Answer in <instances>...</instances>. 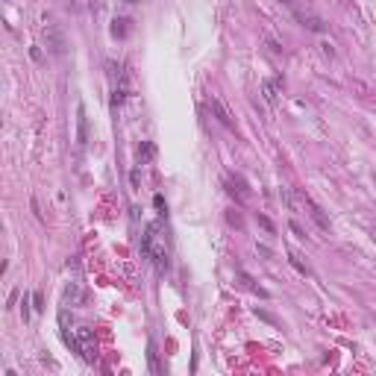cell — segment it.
Wrapping results in <instances>:
<instances>
[{
  "label": "cell",
  "mask_w": 376,
  "mask_h": 376,
  "mask_svg": "<svg viewBox=\"0 0 376 376\" xmlns=\"http://www.w3.org/2000/svg\"><path fill=\"white\" fill-rule=\"evenodd\" d=\"M159 229H162V223H147V229H144V235H141V253L153 262V268H156L159 274H165L168 271V247H165V241H159Z\"/></svg>",
  "instance_id": "1"
},
{
  "label": "cell",
  "mask_w": 376,
  "mask_h": 376,
  "mask_svg": "<svg viewBox=\"0 0 376 376\" xmlns=\"http://www.w3.org/2000/svg\"><path fill=\"white\" fill-rule=\"evenodd\" d=\"M44 44H47V53L50 56H65L68 53V38H65L62 27H56V24H47L44 27Z\"/></svg>",
  "instance_id": "2"
},
{
  "label": "cell",
  "mask_w": 376,
  "mask_h": 376,
  "mask_svg": "<svg viewBox=\"0 0 376 376\" xmlns=\"http://www.w3.org/2000/svg\"><path fill=\"white\" fill-rule=\"evenodd\" d=\"M77 338H80V359L92 365L94 356H97V347H94V332L89 326H80L77 329Z\"/></svg>",
  "instance_id": "3"
},
{
  "label": "cell",
  "mask_w": 376,
  "mask_h": 376,
  "mask_svg": "<svg viewBox=\"0 0 376 376\" xmlns=\"http://www.w3.org/2000/svg\"><path fill=\"white\" fill-rule=\"evenodd\" d=\"M209 109H212V115H215L220 124L226 126V129H232V132H235V118H232V112L226 109V103H223V100H218V97H209Z\"/></svg>",
  "instance_id": "4"
},
{
  "label": "cell",
  "mask_w": 376,
  "mask_h": 376,
  "mask_svg": "<svg viewBox=\"0 0 376 376\" xmlns=\"http://www.w3.org/2000/svg\"><path fill=\"white\" fill-rule=\"evenodd\" d=\"M86 144H89V115H86V106L80 103L77 106V147L86 150Z\"/></svg>",
  "instance_id": "5"
},
{
  "label": "cell",
  "mask_w": 376,
  "mask_h": 376,
  "mask_svg": "<svg viewBox=\"0 0 376 376\" xmlns=\"http://www.w3.org/2000/svg\"><path fill=\"white\" fill-rule=\"evenodd\" d=\"M300 203H303V206L309 209V215H312V218H314V223H317L320 229H329V218L323 215V209H320V206L314 203V200H312V197H309V194H300Z\"/></svg>",
  "instance_id": "6"
},
{
  "label": "cell",
  "mask_w": 376,
  "mask_h": 376,
  "mask_svg": "<svg viewBox=\"0 0 376 376\" xmlns=\"http://www.w3.org/2000/svg\"><path fill=\"white\" fill-rule=\"evenodd\" d=\"M226 191H229L238 203H244V200H247V186H244V180H241V177H235V174L226 180Z\"/></svg>",
  "instance_id": "7"
},
{
  "label": "cell",
  "mask_w": 376,
  "mask_h": 376,
  "mask_svg": "<svg viewBox=\"0 0 376 376\" xmlns=\"http://www.w3.org/2000/svg\"><path fill=\"white\" fill-rule=\"evenodd\" d=\"M282 89V80L280 77H277V80H265V83H262V94H265V100H268V103H271V106H274V103H277V97H280V92Z\"/></svg>",
  "instance_id": "8"
},
{
  "label": "cell",
  "mask_w": 376,
  "mask_h": 376,
  "mask_svg": "<svg viewBox=\"0 0 376 376\" xmlns=\"http://www.w3.org/2000/svg\"><path fill=\"white\" fill-rule=\"evenodd\" d=\"M153 156H156V144H153V141H141V144H138V150H135L138 165H147V162H153Z\"/></svg>",
  "instance_id": "9"
},
{
  "label": "cell",
  "mask_w": 376,
  "mask_h": 376,
  "mask_svg": "<svg viewBox=\"0 0 376 376\" xmlns=\"http://www.w3.org/2000/svg\"><path fill=\"white\" fill-rule=\"evenodd\" d=\"M129 24H132L129 18H115V21H112V27H109L112 38H126V35H129V30H132Z\"/></svg>",
  "instance_id": "10"
},
{
  "label": "cell",
  "mask_w": 376,
  "mask_h": 376,
  "mask_svg": "<svg viewBox=\"0 0 376 376\" xmlns=\"http://www.w3.org/2000/svg\"><path fill=\"white\" fill-rule=\"evenodd\" d=\"M65 303H86V294L80 291L77 282H71V285L65 288Z\"/></svg>",
  "instance_id": "11"
},
{
  "label": "cell",
  "mask_w": 376,
  "mask_h": 376,
  "mask_svg": "<svg viewBox=\"0 0 376 376\" xmlns=\"http://www.w3.org/2000/svg\"><path fill=\"white\" fill-rule=\"evenodd\" d=\"M300 21H303V27L306 30H312V32H323V21L320 18H314V15H297Z\"/></svg>",
  "instance_id": "12"
},
{
  "label": "cell",
  "mask_w": 376,
  "mask_h": 376,
  "mask_svg": "<svg viewBox=\"0 0 376 376\" xmlns=\"http://www.w3.org/2000/svg\"><path fill=\"white\" fill-rule=\"evenodd\" d=\"M238 280L244 282V288H250V291H256V294H259V297H268V291H265V288H259V285H256V282H253V277H247V274H244V271H238Z\"/></svg>",
  "instance_id": "13"
},
{
  "label": "cell",
  "mask_w": 376,
  "mask_h": 376,
  "mask_svg": "<svg viewBox=\"0 0 376 376\" xmlns=\"http://www.w3.org/2000/svg\"><path fill=\"white\" fill-rule=\"evenodd\" d=\"M147 362H150V371L159 374V359H156V344H153V341L147 344Z\"/></svg>",
  "instance_id": "14"
},
{
  "label": "cell",
  "mask_w": 376,
  "mask_h": 376,
  "mask_svg": "<svg viewBox=\"0 0 376 376\" xmlns=\"http://www.w3.org/2000/svg\"><path fill=\"white\" fill-rule=\"evenodd\" d=\"M288 262H291V265H294V268H297V271H300V274H303V277H309V268H306V265H303V259H300V256H297V253H288Z\"/></svg>",
  "instance_id": "15"
},
{
  "label": "cell",
  "mask_w": 376,
  "mask_h": 376,
  "mask_svg": "<svg viewBox=\"0 0 376 376\" xmlns=\"http://www.w3.org/2000/svg\"><path fill=\"white\" fill-rule=\"evenodd\" d=\"M126 86H121V89H115V94H112V106H121V103H124L126 100Z\"/></svg>",
  "instance_id": "16"
},
{
  "label": "cell",
  "mask_w": 376,
  "mask_h": 376,
  "mask_svg": "<svg viewBox=\"0 0 376 376\" xmlns=\"http://www.w3.org/2000/svg\"><path fill=\"white\" fill-rule=\"evenodd\" d=\"M226 220H229L232 226H238V229H241V223H244V220H241V215H238L235 209H229V212H226Z\"/></svg>",
  "instance_id": "17"
},
{
  "label": "cell",
  "mask_w": 376,
  "mask_h": 376,
  "mask_svg": "<svg viewBox=\"0 0 376 376\" xmlns=\"http://www.w3.org/2000/svg\"><path fill=\"white\" fill-rule=\"evenodd\" d=\"M32 309H35V312H44V300H41V294H32Z\"/></svg>",
  "instance_id": "18"
},
{
  "label": "cell",
  "mask_w": 376,
  "mask_h": 376,
  "mask_svg": "<svg viewBox=\"0 0 376 376\" xmlns=\"http://www.w3.org/2000/svg\"><path fill=\"white\" fill-rule=\"evenodd\" d=\"M21 312H24V323L30 320V297L24 294V303H21Z\"/></svg>",
  "instance_id": "19"
},
{
  "label": "cell",
  "mask_w": 376,
  "mask_h": 376,
  "mask_svg": "<svg viewBox=\"0 0 376 376\" xmlns=\"http://www.w3.org/2000/svg\"><path fill=\"white\" fill-rule=\"evenodd\" d=\"M259 223H262V226H265V229H268V232H274V229H277V226H274V223H271V220L265 218V215H259Z\"/></svg>",
  "instance_id": "20"
},
{
  "label": "cell",
  "mask_w": 376,
  "mask_h": 376,
  "mask_svg": "<svg viewBox=\"0 0 376 376\" xmlns=\"http://www.w3.org/2000/svg\"><path fill=\"white\" fill-rule=\"evenodd\" d=\"M153 203H156V209H159V212L165 215V197H162V194H156V197H153Z\"/></svg>",
  "instance_id": "21"
},
{
  "label": "cell",
  "mask_w": 376,
  "mask_h": 376,
  "mask_svg": "<svg viewBox=\"0 0 376 376\" xmlns=\"http://www.w3.org/2000/svg\"><path fill=\"white\" fill-rule=\"evenodd\" d=\"M256 314H259V317H262V320H268V323H277V320H274V314L262 312V309H256Z\"/></svg>",
  "instance_id": "22"
},
{
  "label": "cell",
  "mask_w": 376,
  "mask_h": 376,
  "mask_svg": "<svg viewBox=\"0 0 376 376\" xmlns=\"http://www.w3.org/2000/svg\"><path fill=\"white\" fill-rule=\"evenodd\" d=\"M291 232H294V235H297V238H306V232H303V229H300V226H297V223H294V220H291Z\"/></svg>",
  "instance_id": "23"
},
{
  "label": "cell",
  "mask_w": 376,
  "mask_h": 376,
  "mask_svg": "<svg viewBox=\"0 0 376 376\" xmlns=\"http://www.w3.org/2000/svg\"><path fill=\"white\" fill-rule=\"evenodd\" d=\"M124 3H141V0H124Z\"/></svg>",
  "instance_id": "24"
}]
</instances>
